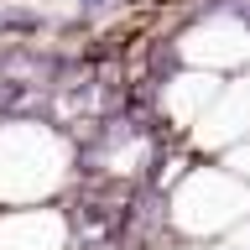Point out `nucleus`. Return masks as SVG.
Listing matches in <instances>:
<instances>
[{
	"instance_id": "obj_1",
	"label": "nucleus",
	"mask_w": 250,
	"mask_h": 250,
	"mask_svg": "<svg viewBox=\"0 0 250 250\" xmlns=\"http://www.w3.org/2000/svg\"><path fill=\"white\" fill-rule=\"evenodd\" d=\"M104 5H109V0H83V11H104Z\"/></svg>"
}]
</instances>
